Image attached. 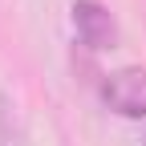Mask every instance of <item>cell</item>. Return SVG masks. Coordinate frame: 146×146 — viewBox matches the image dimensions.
Wrapping results in <instances>:
<instances>
[{
	"label": "cell",
	"instance_id": "1",
	"mask_svg": "<svg viewBox=\"0 0 146 146\" xmlns=\"http://www.w3.org/2000/svg\"><path fill=\"white\" fill-rule=\"evenodd\" d=\"M106 106L122 118H146V69H114L102 81Z\"/></svg>",
	"mask_w": 146,
	"mask_h": 146
},
{
	"label": "cell",
	"instance_id": "2",
	"mask_svg": "<svg viewBox=\"0 0 146 146\" xmlns=\"http://www.w3.org/2000/svg\"><path fill=\"white\" fill-rule=\"evenodd\" d=\"M73 29H77L81 45L94 49V53H106V49L118 45V21L98 0H77L73 4Z\"/></svg>",
	"mask_w": 146,
	"mask_h": 146
},
{
	"label": "cell",
	"instance_id": "3",
	"mask_svg": "<svg viewBox=\"0 0 146 146\" xmlns=\"http://www.w3.org/2000/svg\"><path fill=\"white\" fill-rule=\"evenodd\" d=\"M0 138H4L0 146H21V138H16V126L8 130V98H4V94H0Z\"/></svg>",
	"mask_w": 146,
	"mask_h": 146
}]
</instances>
